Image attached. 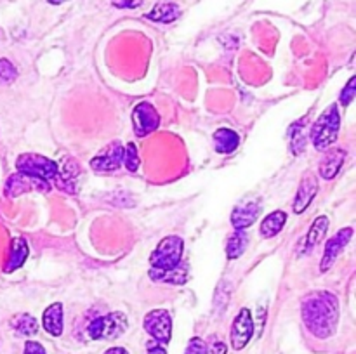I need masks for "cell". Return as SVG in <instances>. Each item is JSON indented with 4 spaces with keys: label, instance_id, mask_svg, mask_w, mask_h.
<instances>
[{
    "label": "cell",
    "instance_id": "cell-1",
    "mask_svg": "<svg viewBox=\"0 0 356 354\" xmlns=\"http://www.w3.org/2000/svg\"><path fill=\"white\" fill-rule=\"evenodd\" d=\"M302 321L316 339H329L339 323V301L327 290L309 294L302 301Z\"/></svg>",
    "mask_w": 356,
    "mask_h": 354
},
{
    "label": "cell",
    "instance_id": "cell-2",
    "mask_svg": "<svg viewBox=\"0 0 356 354\" xmlns=\"http://www.w3.org/2000/svg\"><path fill=\"white\" fill-rule=\"evenodd\" d=\"M341 128V115L337 110V104L327 108L322 115L318 117V120L313 124L312 130H309V137H312L313 146L316 149H327L337 141V135H339Z\"/></svg>",
    "mask_w": 356,
    "mask_h": 354
},
{
    "label": "cell",
    "instance_id": "cell-3",
    "mask_svg": "<svg viewBox=\"0 0 356 354\" xmlns=\"http://www.w3.org/2000/svg\"><path fill=\"white\" fill-rule=\"evenodd\" d=\"M16 169L19 174H24L33 179L45 180V183H52L58 176V163L49 160L47 156L35 155V153H23L17 156Z\"/></svg>",
    "mask_w": 356,
    "mask_h": 354
},
{
    "label": "cell",
    "instance_id": "cell-4",
    "mask_svg": "<svg viewBox=\"0 0 356 354\" xmlns=\"http://www.w3.org/2000/svg\"><path fill=\"white\" fill-rule=\"evenodd\" d=\"M129 321L124 312H110L106 316L92 319L87 326V333L92 340H113L118 339L127 330Z\"/></svg>",
    "mask_w": 356,
    "mask_h": 354
},
{
    "label": "cell",
    "instance_id": "cell-5",
    "mask_svg": "<svg viewBox=\"0 0 356 354\" xmlns=\"http://www.w3.org/2000/svg\"><path fill=\"white\" fill-rule=\"evenodd\" d=\"M184 243L179 236H167L162 242L159 243V246L155 248V252L149 257V264H152L153 271H167L174 269L176 266H179L181 257H183Z\"/></svg>",
    "mask_w": 356,
    "mask_h": 354
},
{
    "label": "cell",
    "instance_id": "cell-6",
    "mask_svg": "<svg viewBox=\"0 0 356 354\" xmlns=\"http://www.w3.org/2000/svg\"><path fill=\"white\" fill-rule=\"evenodd\" d=\"M145 330L155 342L165 344L170 342L172 337V318L165 309H153L145 316Z\"/></svg>",
    "mask_w": 356,
    "mask_h": 354
},
{
    "label": "cell",
    "instance_id": "cell-7",
    "mask_svg": "<svg viewBox=\"0 0 356 354\" xmlns=\"http://www.w3.org/2000/svg\"><path fill=\"white\" fill-rule=\"evenodd\" d=\"M132 125L134 132L139 137H146L152 132H155L160 125L159 111L149 103H139L132 111Z\"/></svg>",
    "mask_w": 356,
    "mask_h": 354
},
{
    "label": "cell",
    "instance_id": "cell-8",
    "mask_svg": "<svg viewBox=\"0 0 356 354\" xmlns=\"http://www.w3.org/2000/svg\"><path fill=\"white\" fill-rule=\"evenodd\" d=\"M254 335V321L252 314L247 307L240 309L238 316L235 318L232 325V332H229V342H232L233 349L242 351L247 344L250 342Z\"/></svg>",
    "mask_w": 356,
    "mask_h": 354
},
{
    "label": "cell",
    "instance_id": "cell-9",
    "mask_svg": "<svg viewBox=\"0 0 356 354\" xmlns=\"http://www.w3.org/2000/svg\"><path fill=\"white\" fill-rule=\"evenodd\" d=\"M124 153L125 148L122 146V142H111L96 158L90 160V167L96 172H111V170H117L124 163Z\"/></svg>",
    "mask_w": 356,
    "mask_h": 354
},
{
    "label": "cell",
    "instance_id": "cell-10",
    "mask_svg": "<svg viewBox=\"0 0 356 354\" xmlns=\"http://www.w3.org/2000/svg\"><path fill=\"white\" fill-rule=\"evenodd\" d=\"M351 236H353V228H344L341 229V231H337L336 235L327 242L325 250H323L322 264H320V271H322V273H325V271H329L330 267L334 266L337 255H339L344 250V246L350 243Z\"/></svg>",
    "mask_w": 356,
    "mask_h": 354
},
{
    "label": "cell",
    "instance_id": "cell-11",
    "mask_svg": "<svg viewBox=\"0 0 356 354\" xmlns=\"http://www.w3.org/2000/svg\"><path fill=\"white\" fill-rule=\"evenodd\" d=\"M51 187V183H45V180L33 179V177H28L24 174H13V176L7 179L6 183V194L10 198L19 196L21 193H26L31 189H42L47 191Z\"/></svg>",
    "mask_w": 356,
    "mask_h": 354
},
{
    "label": "cell",
    "instance_id": "cell-12",
    "mask_svg": "<svg viewBox=\"0 0 356 354\" xmlns=\"http://www.w3.org/2000/svg\"><path fill=\"white\" fill-rule=\"evenodd\" d=\"M318 193V180L313 174H306V177H302L301 184H299L298 194H296L294 200V212L296 214H302L306 208L309 207V203L313 201V198Z\"/></svg>",
    "mask_w": 356,
    "mask_h": 354
},
{
    "label": "cell",
    "instance_id": "cell-13",
    "mask_svg": "<svg viewBox=\"0 0 356 354\" xmlns=\"http://www.w3.org/2000/svg\"><path fill=\"white\" fill-rule=\"evenodd\" d=\"M80 169L73 158H65L61 169H58V176H56L54 183L59 189L68 191V193H76V177H79Z\"/></svg>",
    "mask_w": 356,
    "mask_h": 354
},
{
    "label": "cell",
    "instance_id": "cell-14",
    "mask_svg": "<svg viewBox=\"0 0 356 354\" xmlns=\"http://www.w3.org/2000/svg\"><path fill=\"white\" fill-rule=\"evenodd\" d=\"M344 160H346V151L343 148H332L325 153V156L320 162V177L330 180L337 176V172L343 167Z\"/></svg>",
    "mask_w": 356,
    "mask_h": 354
},
{
    "label": "cell",
    "instance_id": "cell-15",
    "mask_svg": "<svg viewBox=\"0 0 356 354\" xmlns=\"http://www.w3.org/2000/svg\"><path fill=\"white\" fill-rule=\"evenodd\" d=\"M261 214V205L256 201L238 205L232 214V224L235 229H247L256 222Z\"/></svg>",
    "mask_w": 356,
    "mask_h": 354
},
{
    "label": "cell",
    "instance_id": "cell-16",
    "mask_svg": "<svg viewBox=\"0 0 356 354\" xmlns=\"http://www.w3.org/2000/svg\"><path fill=\"white\" fill-rule=\"evenodd\" d=\"M42 325H44L45 332L52 337H59L63 333V304L61 302H54L49 305L42 316Z\"/></svg>",
    "mask_w": 356,
    "mask_h": 354
},
{
    "label": "cell",
    "instance_id": "cell-17",
    "mask_svg": "<svg viewBox=\"0 0 356 354\" xmlns=\"http://www.w3.org/2000/svg\"><path fill=\"white\" fill-rule=\"evenodd\" d=\"M28 257V243L26 239L17 236L10 242V253H9V259H7L6 266H3V271L6 273H13V271L19 269L21 266L24 264Z\"/></svg>",
    "mask_w": 356,
    "mask_h": 354
},
{
    "label": "cell",
    "instance_id": "cell-18",
    "mask_svg": "<svg viewBox=\"0 0 356 354\" xmlns=\"http://www.w3.org/2000/svg\"><path fill=\"white\" fill-rule=\"evenodd\" d=\"M181 16V9L177 3L174 2H160L146 14L149 21H155V23H172L177 17Z\"/></svg>",
    "mask_w": 356,
    "mask_h": 354
},
{
    "label": "cell",
    "instance_id": "cell-19",
    "mask_svg": "<svg viewBox=\"0 0 356 354\" xmlns=\"http://www.w3.org/2000/svg\"><path fill=\"white\" fill-rule=\"evenodd\" d=\"M214 144L216 151L222 153V155H228V153H233L240 144V137L235 130L232 128H218L214 132Z\"/></svg>",
    "mask_w": 356,
    "mask_h": 354
},
{
    "label": "cell",
    "instance_id": "cell-20",
    "mask_svg": "<svg viewBox=\"0 0 356 354\" xmlns=\"http://www.w3.org/2000/svg\"><path fill=\"white\" fill-rule=\"evenodd\" d=\"M285 222H287V214H285L284 210L271 212V214L266 215V217L263 219V222H261V236H263V238H273L275 235H278V233L284 229Z\"/></svg>",
    "mask_w": 356,
    "mask_h": 354
},
{
    "label": "cell",
    "instance_id": "cell-21",
    "mask_svg": "<svg viewBox=\"0 0 356 354\" xmlns=\"http://www.w3.org/2000/svg\"><path fill=\"white\" fill-rule=\"evenodd\" d=\"M149 276L155 281H163V283H172V285H183L188 280V264L179 262L174 269L167 271H149Z\"/></svg>",
    "mask_w": 356,
    "mask_h": 354
},
{
    "label": "cell",
    "instance_id": "cell-22",
    "mask_svg": "<svg viewBox=\"0 0 356 354\" xmlns=\"http://www.w3.org/2000/svg\"><path fill=\"white\" fill-rule=\"evenodd\" d=\"M247 243H249V235L245 233V229H235V233L229 236L228 243H226V255H228V259H238L245 252Z\"/></svg>",
    "mask_w": 356,
    "mask_h": 354
},
{
    "label": "cell",
    "instance_id": "cell-23",
    "mask_svg": "<svg viewBox=\"0 0 356 354\" xmlns=\"http://www.w3.org/2000/svg\"><path fill=\"white\" fill-rule=\"evenodd\" d=\"M327 229H329V217H325V215H320V217L313 222L312 228H309L308 239H306V252L313 250L320 242H322L323 236H325V233H327Z\"/></svg>",
    "mask_w": 356,
    "mask_h": 354
},
{
    "label": "cell",
    "instance_id": "cell-24",
    "mask_svg": "<svg viewBox=\"0 0 356 354\" xmlns=\"http://www.w3.org/2000/svg\"><path fill=\"white\" fill-rule=\"evenodd\" d=\"M10 326L16 330L19 335L31 337L38 332V321L31 314H17L10 319Z\"/></svg>",
    "mask_w": 356,
    "mask_h": 354
},
{
    "label": "cell",
    "instance_id": "cell-25",
    "mask_svg": "<svg viewBox=\"0 0 356 354\" xmlns=\"http://www.w3.org/2000/svg\"><path fill=\"white\" fill-rule=\"evenodd\" d=\"M124 163H125V167H127L129 172H136V170L139 169V155H138V148H136L134 142H129L127 148H125Z\"/></svg>",
    "mask_w": 356,
    "mask_h": 354
},
{
    "label": "cell",
    "instance_id": "cell-26",
    "mask_svg": "<svg viewBox=\"0 0 356 354\" xmlns=\"http://www.w3.org/2000/svg\"><path fill=\"white\" fill-rule=\"evenodd\" d=\"M17 78V69L9 59H0V83H13Z\"/></svg>",
    "mask_w": 356,
    "mask_h": 354
},
{
    "label": "cell",
    "instance_id": "cell-27",
    "mask_svg": "<svg viewBox=\"0 0 356 354\" xmlns=\"http://www.w3.org/2000/svg\"><path fill=\"white\" fill-rule=\"evenodd\" d=\"M184 354H209V347L207 344H205V340H202L200 337H193V339L188 342Z\"/></svg>",
    "mask_w": 356,
    "mask_h": 354
},
{
    "label": "cell",
    "instance_id": "cell-28",
    "mask_svg": "<svg viewBox=\"0 0 356 354\" xmlns=\"http://www.w3.org/2000/svg\"><path fill=\"white\" fill-rule=\"evenodd\" d=\"M355 94H356V78L353 76V78H350V82H348L346 87L343 89V94H341L339 103L343 104L344 108L350 106L351 101L355 99Z\"/></svg>",
    "mask_w": 356,
    "mask_h": 354
},
{
    "label": "cell",
    "instance_id": "cell-29",
    "mask_svg": "<svg viewBox=\"0 0 356 354\" xmlns=\"http://www.w3.org/2000/svg\"><path fill=\"white\" fill-rule=\"evenodd\" d=\"M298 128V127H296ZM292 151H294V155H299L301 151H305V146H306V139H305V134H302L301 128H298V132H296L294 135H292Z\"/></svg>",
    "mask_w": 356,
    "mask_h": 354
},
{
    "label": "cell",
    "instance_id": "cell-30",
    "mask_svg": "<svg viewBox=\"0 0 356 354\" xmlns=\"http://www.w3.org/2000/svg\"><path fill=\"white\" fill-rule=\"evenodd\" d=\"M23 354H45V349L42 344L35 342V340H28V342L24 344Z\"/></svg>",
    "mask_w": 356,
    "mask_h": 354
},
{
    "label": "cell",
    "instance_id": "cell-31",
    "mask_svg": "<svg viewBox=\"0 0 356 354\" xmlns=\"http://www.w3.org/2000/svg\"><path fill=\"white\" fill-rule=\"evenodd\" d=\"M111 3L118 9H136L141 6L143 0H111Z\"/></svg>",
    "mask_w": 356,
    "mask_h": 354
},
{
    "label": "cell",
    "instance_id": "cell-32",
    "mask_svg": "<svg viewBox=\"0 0 356 354\" xmlns=\"http://www.w3.org/2000/svg\"><path fill=\"white\" fill-rule=\"evenodd\" d=\"M146 354H167V351L162 344L152 340V342H148V346H146Z\"/></svg>",
    "mask_w": 356,
    "mask_h": 354
},
{
    "label": "cell",
    "instance_id": "cell-33",
    "mask_svg": "<svg viewBox=\"0 0 356 354\" xmlns=\"http://www.w3.org/2000/svg\"><path fill=\"white\" fill-rule=\"evenodd\" d=\"M212 354H226V346L225 342H221V340H216L214 344H212Z\"/></svg>",
    "mask_w": 356,
    "mask_h": 354
},
{
    "label": "cell",
    "instance_id": "cell-34",
    "mask_svg": "<svg viewBox=\"0 0 356 354\" xmlns=\"http://www.w3.org/2000/svg\"><path fill=\"white\" fill-rule=\"evenodd\" d=\"M104 354H129L125 347H110Z\"/></svg>",
    "mask_w": 356,
    "mask_h": 354
},
{
    "label": "cell",
    "instance_id": "cell-35",
    "mask_svg": "<svg viewBox=\"0 0 356 354\" xmlns=\"http://www.w3.org/2000/svg\"><path fill=\"white\" fill-rule=\"evenodd\" d=\"M49 3H52V6H59V3H63V0H47Z\"/></svg>",
    "mask_w": 356,
    "mask_h": 354
}]
</instances>
